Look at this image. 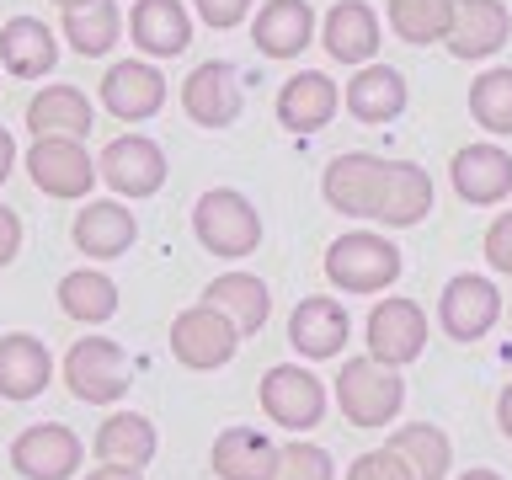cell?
<instances>
[{"instance_id":"ab89813d","label":"cell","mask_w":512,"mask_h":480,"mask_svg":"<svg viewBox=\"0 0 512 480\" xmlns=\"http://www.w3.org/2000/svg\"><path fill=\"white\" fill-rule=\"evenodd\" d=\"M16 251H22V219H16V208L0 203V267H11Z\"/></svg>"},{"instance_id":"83f0119b","label":"cell","mask_w":512,"mask_h":480,"mask_svg":"<svg viewBox=\"0 0 512 480\" xmlns=\"http://www.w3.org/2000/svg\"><path fill=\"white\" fill-rule=\"evenodd\" d=\"M203 299L230 315L240 336L262 331L267 315H272V294H267V283L256 278V272H219V278L203 288Z\"/></svg>"},{"instance_id":"7a4b0ae2","label":"cell","mask_w":512,"mask_h":480,"mask_svg":"<svg viewBox=\"0 0 512 480\" xmlns=\"http://www.w3.org/2000/svg\"><path fill=\"white\" fill-rule=\"evenodd\" d=\"M400 246L374 230H347L326 246V278L342 294H384L400 278Z\"/></svg>"},{"instance_id":"8992f818","label":"cell","mask_w":512,"mask_h":480,"mask_svg":"<svg viewBox=\"0 0 512 480\" xmlns=\"http://www.w3.org/2000/svg\"><path fill=\"white\" fill-rule=\"evenodd\" d=\"M64 384H70V395L86 400V406H112V400H123V390H128L123 347L107 342V336H86V342H75L70 358H64Z\"/></svg>"},{"instance_id":"d6a6232c","label":"cell","mask_w":512,"mask_h":480,"mask_svg":"<svg viewBox=\"0 0 512 480\" xmlns=\"http://www.w3.org/2000/svg\"><path fill=\"white\" fill-rule=\"evenodd\" d=\"M118 32H123V11L112 6V0H86V6L64 11V43L86 59L107 54V48L118 43Z\"/></svg>"},{"instance_id":"f35d334b","label":"cell","mask_w":512,"mask_h":480,"mask_svg":"<svg viewBox=\"0 0 512 480\" xmlns=\"http://www.w3.org/2000/svg\"><path fill=\"white\" fill-rule=\"evenodd\" d=\"M198 6V16L208 27H219V32H230V27H240L251 16V0H192Z\"/></svg>"},{"instance_id":"b9f144b4","label":"cell","mask_w":512,"mask_h":480,"mask_svg":"<svg viewBox=\"0 0 512 480\" xmlns=\"http://www.w3.org/2000/svg\"><path fill=\"white\" fill-rule=\"evenodd\" d=\"M11 166H16V139L6 134V128H0V182L11 176Z\"/></svg>"},{"instance_id":"f6af8a7d","label":"cell","mask_w":512,"mask_h":480,"mask_svg":"<svg viewBox=\"0 0 512 480\" xmlns=\"http://www.w3.org/2000/svg\"><path fill=\"white\" fill-rule=\"evenodd\" d=\"M54 6H64V11H75V6H86V0H54Z\"/></svg>"},{"instance_id":"f546056e","label":"cell","mask_w":512,"mask_h":480,"mask_svg":"<svg viewBox=\"0 0 512 480\" xmlns=\"http://www.w3.org/2000/svg\"><path fill=\"white\" fill-rule=\"evenodd\" d=\"M155 427L144 422L139 411H112L102 427H96V459L102 464H123V470H144L155 459Z\"/></svg>"},{"instance_id":"7bdbcfd3","label":"cell","mask_w":512,"mask_h":480,"mask_svg":"<svg viewBox=\"0 0 512 480\" xmlns=\"http://www.w3.org/2000/svg\"><path fill=\"white\" fill-rule=\"evenodd\" d=\"M86 480H144L139 470H123V464H102V470H91Z\"/></svg>"},{"instance_id":"60d3db41","label":"cell","mask_w":512,"mask_h":480,"mask_svg":"<svg viewBox=\"0 0 512 480\" xmlns=\"http://www.w3.org/2000/svg\"><path fill=\"white\" fill-rule=\"evenodd\" d=\"M496 427H502L507 438H512V384H507L502 395H496Z\"/></svg>"},{"instance_id":"4316f807","label":"cell","mask_w":512,"mask_h":480,"mask_svg":"<svg viewBox=\"0 0 512 480\" xmlns=\"http://www.w3.org/2000/svg\"><path fill=\"white\" fill-rule=\"evenodd\" d=\"M278 464V443L262 427H224L214 438V475L219 480H267Z\"/></svg>"},{"instance_id":"5b68a950","label":"cell","mask_w":512,"mask_h":480,"mask_svg":"<svg viewBox=\"0 0 512 480\" xmlns=\"http://www.w3.org/2000/svg\"><path fill=\"white\" fill-rule=\"evenodd\" d=\"M256 395H262V411L288 432H310L326 416V384L304 363H272L256 384Z\"/></svg>"},{"instance_id":"1f68e13d","label":"cell","mask_w":512,"mask_h":480,"mask_svg":"<svg viewBox=\"0 0 512 480\" xmlns=\"http://www.w3.org/2000/svg\"><path fill=\"white\" fill-rule=\"evenodd\" d=\"M390 448L411 464V480H443L454 470V443H448V432L432 427V422H411V427L390 432Z\"/></svg>"},{"instance_id":"4fadbf2b","label":"cell","mask_w":512,"mask_h":480,"mask_svg":"<svg viewBox=\"0 0 512 480\" xmlns=\"http://www.w3.org/2000/svg\"><path fill=\"white\" fill-rule=\"evenodd\" d=\"M352 336V315L342 299H326V294H304L294 304V315H288V347L299 352V358H315L326 363L336 352L347 347Z\"/></svg>"},{"instance_id":"74e56055","label":"cell","mask_w":512,"mask_h":480,"mask_svg":"<svg viewBox=\"0 0 512 480\" xmlns=\"http://www.w3.org/2000/svg\"><path fill=\"white\" fill-rule=\"evenodd\" d=\"M486 262L512 278V214H496L486 230Z\"/></svg>"},{"instance_id":"6da1fadb","label":"cell","mask_w":512,"mask_h":480,"mask_svg":"<svg viewBox=\"0 0 512 480\" xmlns=\"http://www.w3.org/2000/svg\"><path fill=\"white\" fill-rule=\"evenodd\" d=\"M336 406H342L347 427H390L400 406H406V379L395 374L390 363H379L374 352L368 358H347L342 374H336Z\"/></svg>"},{"instance_id":"836d02e7","label":"cell","mask_w":512,"mask_h":480,"mask_svg":"<svg viewBox=\"0 0 512 480\" xmlns=\"http://www.w3.org/2000/svg\"><path fill=\"white\" fill-rule=\"evenodd\" d=\"M454 22V0H390V32L411 48L443 43Z\"/></svg>"},{"instance_id":"cb8c5ba5","label":"cell","mask_w":512,"mask_h":480,"mask_svg":"<svg viewBox=\"0 0 512 480\" xmlns=\"http://www.w3.org/2000/svg\"><path fill=\"white\" fill-rule=\"evenodd\" d=\"M70 235H75V246L86 251V256H96V262H112V256H123L128 246H134L139 224H134V214H128L123 203L96 198V203H86V208L75 214Z\"/></svg>"},{"instance_id":"e575fe53","label":"cell","mask_w":512,"mask_h":480,"mask_svg":"<svg viewBox=\"0 0 512 480\" xmlns=\"http://www.w3.org/2000/svg\"><path fill=\"white\" fill-rule=\"evenodd\" d=\"M470 112L486 134H512V70L496 64L470 86Z\"/></svg>"},{"instance_id":"9a60e30c","label":"cell","mask_w":512,"mask_h":480,"mask_svg":"<svg viewBox=\"0 0 512 480\" xmlns=\"http://www.w3.org/2000/svg\"><path fill=\"white\" fill-rule=\"evenodd\" d=\"M182 112L198 128H230L240 118V75L235 64L208 59L182 80Z\"/></svg>"},{"instance_id":"9c48e42d","label":"cell","mask_w":512,"mask_h":480,"mask_svg":"<svg viewBox=\"0 0 512 480\" xmlns=\"http://www.w3.org/2000/svg\"><path fill=\"white\" fill-rule=\"evenodd\" d=\"M96 171H102V182L112 192H123V198H155V192L166 187V150H160L150 134H123L102 150Z\"/></svg>"},{"instance_id":"52a82bcc","label":"cell","mask_w":512,"mask_h":480,"mask_svg":"<svg viewBox=\"0 0 512 480\" xmlns=\"http://www.w3.org/2000/svg\"><path fill=\"white\" fill-rule=\"evenodd\" d=\"M384 176H390V160L384 155H368V150H352V155H336L326 176H320V192L336 214L347 219H374L379 214V192H384Z\"/></svg>"},{"instance_id":"ac0fdd59","label":"cell","mask_w":512,"mask_h":480,"mask_svg":"<svg viewBox=\"0 0 512 480\" xmlns=\"http://www.w3.org/2000/svg\"><path fill=\"white\" fill-rule=\"evenodd\" d=\"M320 43L336 64H374L379 54V11L368 0H336L326 27H320Z\"/></svg>"},{"instance_id":"44dd1931","label":"cell","mask_w":512,"mask_h":480,"mask_svg":"<svg viewBox=\"0 0 512 480\" xmlns=\"http://www.w3.org/2000/svg\"><path fill=\"white\" fill-rule=\"evenodd\" d=\"M128 32H134V48H144V54L176 59L192 43V16L182 0H134Z\"/></svg>"},{"instance_id":"4dcf8cb0","label":"cell","mask_w":512,"mask_h":480,"mask_svg":"<svg viewBox=\"0 0 512 480\" xmlns=\"http://www.w3.org/2000/svg\"><path fill=\"white\" fill-rule=\"evenodd\" d=\"M59 310L70 320H86V326H102V320L118 315V283L107 278V272H64L59 278Z\"/></svg>"},{"instance_id":"5bb4252c","label":"cell","mask_w":512,"mask_h":480,"mask_svg":"<svg viewBox=\"0 0 512 480\" xmlns=\"http://www.w3.org/2000/svg\"><path fill=\"white\" fill-rule=\"evenodd\" d=\"M512 38V11L502 0H454V22H448V54L454 59H491Z\"/></svg>"},{"instance_id":"7c38bea8","label":"cell","mask_w":512,"mask_h":480,"mask_svg":"<svg viewBox=\"0 0 512 480\" xmlns=\"http://www.w3.org/2000/svg\"><path fill=\"white\" fill-rule=\"evenodd\" d=\"M368 352L390 368H406L422 358L427 347V310L411 299H379L374 315H368Z\"/></svg>"},{"instance_id":"30bf717a","label":"cell","mask_w":512,"mask_h":480,"mask_svg":"<svg viewBox=\"0 0 512 480\" xmlns=\"http://www.w3.org/2000/svg\"><path fill=\"white\" fill-rule=\"evenodd\" d=\"M496 320H502V294H496L491 278H475V272H459V278L443 283L438 299V326L454 342H480Z\"/></svg>"},{"instance_id":"603a6c76","label":"cell","mask_w":512,"mask_h":480,"mask_svg":"<svg viewBox=\"0 0 512 480\" xmlns=\"http://www.w3.org/2000/svg\"><path fill=\"white\" fill-rule=\"evenodd\" d=\"M48 379H54V358H48V347L38 336H27V331L0 336V395L32 400L48 390Z\"/></svg>"},{"instance_id":"d6986e66","label":"cell","mask_w":512,"mask_h":480,"mask_svg":"<svg viewBox=\"0 0 512 480\" xmlns=\"http://www.w3.org/2000/svg\"><path fill=\"white\" fill-rule=\"evenodd\" d=\"M336 107H342V91H336V80L320 75V70L288 75L283 91H278V123L288 134H315V128H326L336 118Z\"/></svg>"},{"instance_id":"ee69618b","label":"cell","mask_w":512,"mask_h":480,"mask_svg":"<svg viewBox=\"0 0 512 480\" xmlns=\"http://www.w3.org/2000/svg\"><path fill=\"white\" fill-rule=\"evenodd\" d=\"M459 480H502V475H496V470H464Z\"/></svg>"},{"instance_id":"e0dca14e","label":"cell","mask_w":512,"mask_h":480,"mask_svg":"<svg viewBox=\"0 0 512 480\" xmlns=\"http://www.w3.org/2000/svg\"><path fill=\"white\" fill-rule=\"evenodd\" d=\"M448 176H454V192L464 203L491 208L512 192V155L502 144H464L454 155V166H448Z\"/></svg>"},{"instance_id":"bcb514c9","label":"cell","mask_w":512,"mask_h":480,"mask_svg":"<svg viewBox=\"0 0 512 480\" xmlns=\"http://www.w3.org/2000/svg\"><path fill=\"white\" fill-rule=\"evenodd\" d=\"M507 315H512V310H507Z\"/></svg>"},{"instance_id":"d4e9b609","label":"cell","mask_w":512,"mask_h":480,"mask_svg":"<svg viewBox=\"0 0 512 480\" xmlns=\"http://www.w3.org/2000/svg\"><path fill=\"white\" fill-rule=\"evenodd\" d=\"M432 214V176L416 166V160H390V176H384V192H379V224L390 230H411Z\"/></svg>"},{"instance_id":"484cf974","label":"cell","mask_w":512,"mask_h":480,"mask_svg":"<svg viewBox=\"0 0 512 480\" xmlns=\"http://www.w3.org/2000/svg\"><path fill=\"white\" fill-rule=\"evenodd\" d=\"M342 102L358 123H395L400 112H406V75L390 70V64H363V70L347 80Z\"/></svg>"},{"instance_id":"277c9868","label":"cell","mask_w":512,"mask_h":480,"mask_svg":"<svg viewBox=\"0 0 512 480\" xmlns=\"http://www.w3.org/2000/svg\"><path fill=\"white\" fill-rule=\"evenodd\" d=\"M171 352L182 368H192V374H208V368H224L240 352V331H235L230 315L203 299V304H192V310H182L171 320Z\"/></svg>"},{"instance_id":"7402d4cb","label":"cell","mask_w":512,"mask_h":480,"mask_svg":"<svg viewBox=\"0 0 512 480\" xmlns=\"http://www.w3.org/2000/svg\"><path fill=\"white\" fill-rule=\"evenodd\" d=\"M0 64L16 80H43L59 64V38L48 32V22L38 16H11L0 27Z\"/></svg>"},{"instance_id":"3957f363","label":"cell","mask_w":512,"mask_h":480,"mask_svg":"<svg viewBox=\"0 0 512 480\" xmlns=\"http://www.w3.org/2000/svg\"><path fill=\"white\" fill-rule=\"evenodd\" d=\"M192 235H198L203 251L214 256H251L262 246V214L251 208L246 192L235 187H208L198 203H192Z\"/></svg>"},{"instance_id":"8fae6325","label":"cell","mask_w":512,"mask_h":480,"mask_svg":"<svg viewBox=\"0 0 512 480\" xmlns=\"http://www.w3.org/2000/svg\"><path fill=\"white\" fill-rule=\"evenodd\" d=\"M80 459H86V448L64 422H32L11 443V470H22L27 480H70Z\"/></svg>"},{"instance_id":"ba28073f","label":"cell","mask_w":512,"mask_h":480,"mask_svg":"<svg viewBox=\"0 0 512 480\" xmlns=\"http://www.w3.org/2000/svg\"><path fill=\"white\" fill-rule=\"evenodd\" d=\"M27 171H32V187L48 192V198H86L91 182L102 171L91 166L86 144L80 139H64V134H43L32 139L27 150Z\"/></svg>"},{"instance_id":"ffe728a7","label":"cell","mask_w":512,"mask_h":480,"mask_svg":"<svg viewBox=\"0 0 512 480\" xmlns=\"http://www.w3.org/2000/svg\"><path fill=\"white\" fill-rule=\"evenodd\" d=\"M310 38H315L310 0H267V6L251 16V43L262 48L267 59H294L310 48Z\"/></svg>"},{"instance_id":"f1b7e54d","label":"cell","mask_w":512,"mask_h":480,"mask_svg":"<svg viewBox=\"0 0 512 480\" xmlns=\"http://www.w3.org/2000/svg\"><path fill=\"white\" fill-rule=\"evenodd\" d=\"M27 128L32 134H64V139H86L91 134V102L80 86H43L27 102Z\"/></svg>"},{"instance_id":"8d00e7d4","label":"cell","mask_w":512,"mask_h":480,"mask_svg":"<svg viewBox=\"0 0 512 480\" xmlns=\"http://www.w3.org/2000/svg\"><path fill=\"white\" fill-rule=\"evenodd\" d=\"M347 480H411V464L395 454L390 443L384 448H368V454H358L347 464Z\"/></svg>"},{"instance_id":"d590c367","label":"cell","mask_w":512,"mask_h":480,"mask_svg":"<svg viewBox=\"0 0 512 480\" xmlns=\"http://www.w3.org/2000/svg\"><path fill=\"white\" fill-rule=\"evenodd\" d=\"M267 480H336V464H331V454L320 443L294 438V443L278 448V464H272Z\"/></svg>"},{"instance_id":"2e32d148","label":"cell","mask_w":512,"mask_h":480,"mask_svg":"<svg viewBox=\"0 0 512 480\" xmlns=\"http://www.w3.org/2000/svg\"><path fill=\"white\" fill-rule=\"evenodd\" d=\"M102 107L123 123H144L166 107V75L155 64H139V59H123L102 75Z\"/></svg>"}]
</instances>
